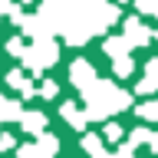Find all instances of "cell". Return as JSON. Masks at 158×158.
<instances>
[{
  "label": "cell",
  "mask_w": 158,
  "mask_h": 158,
  "mask_svg": "<svg viewBox=\"0 0 158 158\" xmlns=\"http://www.w3.org/2000/svg\"><path fill=\"white\" fill-rule=\"evenodd\" d=\"M148 40H152V30H148L138 17H128L125 20V43L135 49V46H148Z\"/></svg>",
  "instance_id": "cell-6"
},
{
  "label": "cell",
  "mask_w": 158,
  "mask_h": 158,
  "mask_svg": "<svg viewBox=\"0 0 158 158\" xmlns=\"http://www.w3.org/2000/svg\"><path fill=\"white\" fill-rule=\"evenodd\" d=\"M115 158H135V152H132V148H128V145H118Z\"/></svg>",
  "instance_id": "cell-22"
},
{
  "label": "cell",
  "mask_w": 158,
  "mask_h": 158,
  "mask_svg": "<svg viewBox=\"0 0 158 158\" xmlns=\"http://www.w3.org/2000/svg\"><path fill=\"white\" fill-rule=\"evenodd\" d=\"M82 99H86V109H82V112H86L89 122H106L109 115H115V112L132 106V92L118 89L115 82H109V79H96V82L82 92Z\"/></svg>",
  "instance_id": "cell-2"
},
{
  "label": "cell",
  "mask_w": 158,
  "mask_h": 158,
  "mask_svg": "<svg viewBox=\"0 0 158 158\" xmlns=\"http://www.w3.org/2000/svg\"><path fill=\"white\" fill-rule=\"evenodd\" d=\"M20 128L40 138L46 132V115H43V112H23V115H20Z\"/></svg>",
  "instance_id": "cell-9"
},
{
  "label": "cell",
  "mask_w": 158,
  "mask_h": 158,
  "mask_svg": "<svg viewBox=\"0 0 158 158\" xmlns=\"http://www.w3.org/2000/svg\"><path fill=\"white\" fill-rule=\"evenodd\" d=\"M118 3H122V0H118Z\"/></svg>",
  "instance_id": "cell-28"
},
{
  "label": "cell",
  "mask_w": 158,
  "mask_h": 158,
  "mask_svg": "<svg viewBox=\"0 0 158 158\" xmlns=\"http://www.w3.org/2000/svg\"><path fill=\"white\" fill-rule=\"evenodd\" d=\"M7 53H10V56H23V53H27V46H23V40H17V36H13V40L7 43Z\"/></svg>",
  "instance_id": "cell-19"
},
{
  "label": "cell",
  "mask_w": 158,
  "mask_h": 158,
  "mask_svg": "<svg viewBox=\"0 0 158 158\" xmlns=\"http://www.w3.org/2000/svg\"><path fill=\"white\" fill-rule=\"evenodd\" d=\"M135 115L142 122H158V99H148V102L135 106Z\"/></svg>",
  "instance_id": "cell-14"
},
{
  "label": "cell",
  "mask_w": 158,
  "mask_h": 158,
  "mask_svg": "<svg viewBox=\"0 0 158 158\" xmlns=\"http://www.w3.org/2000/svg\"><path fill=\"white\" fill-rule=\"evenodd\" d=\"M59 115L66 118V122L76 128V132H82V128H86V122H89V118H86V112H82L76 102H63V106H59Z\"/></svg>",
  "instance_id": "cell-10"
},
{
  "label": "cell",
  "mask_w": 158,
  "mask_h": 158,
  "mask_svg": "<svg viewBox=\"0 0 158 158\" xmlns=\"http://www.w3.org/2000/svg\"><path fill=\"white\" fill-rule=\"evenodd\" d=\"M135 7H138V13H152V17H155L158 0H135Z\"/></svg>",
  "instance_id": "cell-20"
},
{
  "label": "cell",
  "mask_w": 158,
  "mask_h": 158,
  "mask_svg": "<svg viewBox=\"0 0 158 158\" xmlns=\"http://www.w3.org/2000/svg\"><path fill=\"white\" fill-rule=\"evenodd\" d=\"M152 40H158V30H155V33H152Z\"/></svg>",
  "instance_id": "cell-25"
},
{
  "label": "cell",
  "mask_w": 158,
  "mask_h": 158,
  "mask_svg": "<svg viewBox=\"0 0 158 158\" xmlns=\"http://www.w3.org/2000/svg\"><path fill=\"white\" fill-rule=\"evenodd\" d=\"M106 138L109 142H122V125H118V122H109L106 125Z\"/></svg>",
  "instance_id": "cell-18"
},
{
  "label": "cell",
  "mask_w": 158,
  "mask_h": 158,
  "mask_svg": "<svg viewBox=\"0 0 158 158\" xmlns=\"http://www.w3.org/2000/svg\"><path fill=\"white\" fill-rule=\"evenodd\" d=\"M59 59V46L53 43V40H36L33 46H27V53H23V63H27V69H33V73H43L46 66H53Z\"/></svg>",
  "instance_id": "cell-3"
},
{
  "label": "cell",
  "mask_w": 158,
  "mask_h": 158,
  "mask_svg": "<svg viewBox=\"0 0 158 158\" xmlns=\"http://www.w3.org/2000/svg\"><path fill=\"white\" fill-rule=\"evenodd\" d=\"M155 20H158V10H155Z\"/></svg>",
  "instance_id": "cell-26"
},
{
  "label": "cell",
  "mask_w": 158,
  "mask_h": 158,
  "mask_svg": "<svg viewBox=\"0 0 158 158\" xmlns=\"http://www.w3.org/2000/svg\"><path fill=\"white\" fill-rule=\"evenodd\" d=\"M49 27L56 36H63L69 46H82L96 33H106L118 17V7L112 0H43Z\"/></svg>",
  "instance_id": "cell-1"
},
{
  "label": "cell",
  "mask_w": 158,
  "mask_h": 158,
  "mask_svg": "<svg viewBox=\"0 0 158 158\" xmlns=\"http://www.w3.org/2000/svg\"><path fill=\"white\" fill-rule=\"evenodd\" d=\"M0 17H3V13H0Z\"/></svg>",
  "instance_id": "cell-27"
},
{
  "label": "cell",
  "mask_w": 158,
  "mask_h": 158,
  "mask_svg": "<svg viewBox=\"0 0 158 158\" xmlns=\"http://www.w3.org/2000/svg\"><path fill=\"white\" fill-rule=\"evenodd\" d=\"M112 73H115L118 79H128L132 73H135V63H132V56H122V59H115V63H112Z\"/></svg>",
  "instance_id": "cell-15"
},
{
  "label": "cell",
  "mask_w": 158,
  "mask_h": 158,
  "mask_svg": "<svg viewBox=\"0 0 158 158\" xmlns=\"http://www.w3.org/2000/svg\"><path fill=\"white\" fill-rule=\"evenodd\" d=\"M7 86L20 89V96H23V99H33V96H36L33 82H30V79L23 76V69H10V73H7Z\"/></svg>",
  "instance_id": "cell-11"
},
{
  "label": "cell",
  "mask_w": 158,
  "mask_h": 158,
  "mask_svg": "<svg viewBox=\"0 0 158 158\" xmlns=\"http://www.w3.org/2000/svg\"><path fill=\"white\" fill-rule=\"evenodd\" d=\"M92 158H109V152H99V155H92Z\"/></svg>",
  "instance_id": "cell-24"
},
{
  "label": "cell",
  "mask_w": 158,
  "mask_h": 158,
  "mask_svg": "<svg viewBox=\"0 0 158 158\" xmlns=\"http://www.w3.org/2000/svg\"><path fill=\"white\" fill-rule=\"evenodd\" d=\"M102 49H106V56H112V63L122 59V56H132V46L125 43V36H106Z\"/></svg>",
  "instance_id": "cell-12"
},
{
  "label": "cell",
  "mask_w": 158,
  "mask_h": 158,
  "mask_svg": "<svg viewBox=\"0 0 158 158\" xmlns=\"http://www.w3.org/2000/svg\"><path fill=\"white\" fill-rule=\"evenodd\" d=\"M82 148H86L89 155H99L102 152V138L99 135H82Z\"/></svg>",
  "instance_id": "cell-17"
},
{
  "label": "cell",
  "mask_w": 158,
  "mask_h": 158,
  "mask_svg": "<svg viewBox=\"0 0 158 158\" xmlns=\"http://www.w3.org/2000/svg\"><path fill=\"white\" fill-rule=\"evenodd\" d=\"M56 152H59V138L49 135V132H43L36 142H27L17 155L20 158H56Z\"/></svg>",
  "instance_id": "cell-4"
},
{
  "label": "cell",
  "mask_w": 158,
  "mask_h": 158,
  "mask_svg": "<svg viewBox=\"0 0 158 158\" xmlns=\"http://www.w3.org/2000/svg\"><path fill=\"white\" fill-rule=\"evenodd\" d=\"M135 89H138V96L158 92V59H148V63H145V79H142Z\"/></svg>",
  "instance_id": "cell-8"
},
{
  "label": "cell",
  "mask_w": 158,
  "mask_h": 158,
  "mask_svg": "<svg viewBox=\"0 0 158 158\" xmlns=\"http://www.w3.org/2000/svg\"><path fill=\"white\" fill-rule=\"evenodd\" d=\"M17 142H13V135H7V132H0V148H13Z\"/></svg>",
  "instance_id": "cell-21"
},
{
  "label": "cell",
  "mask_w": 158,
  "mask_h": 158,
  "mask_svg": "<svg viewBox=\"0 0 158 158\" xmlns=\"http://www.w3.org/2000/svg\"><path fill=\"white\" fill-rule=\"evenodd\" d=\"M36 96H40V99H56V96H59V86L53 82V79H43L40 89H36Z\"/></svg>",
  "instance_id": "cell-16"
},
{
  "label": "cell",
  "mask_w": 158,
  "mask_h": 158,
  "mask_svg": "<svg viewBox=\"0 0 158 158\" xmlns=\"http://www.w3.org/2000/svg\"><path fill=\"white\" fill-rule=\"evenodd\" d=\"M69 79H73V86H79L82 92H86V89L92 86L99 76H96V69H92V63H89V59H76V63L69 66Z\"/></svg>",
  "instance_id": "cell-5"
},
{
  "label": "cell",
  "mask_w": 158,
  "mask_h": 158,
  "mask_svg": "<svg viewBox=\"0 0 158 158\" xmlns=\"http://www.w3.org/2000/svg\"><path fill=\"white\" fill-rule=\"evenodd\" d=\"M27 3H30V0H27Z\"/></svg>",
  "instance_id": "cell-29"
},
{
  "label": "cell",
  "mask_w": 158,
  "mask_h": 158,
  "mask_svg": "<svg viewBox=\"0 0 158 158\" xmlns=\"http://www.w3.org/2000/svg\"><path fill=\"white\" fill-rule=\"evenodd\" d=\"M125 145L132 148V152H138V145H148L152 152H158V135H155L148 125H138V128H132V135H128Z\"/></svg>",
  "instance_id": "cell-7"
},
{
  "label": "cell",
  "mask_w": 158,
  "mask_h": 158,
  "mask_svg": "<svg viewBox=\"0 0 158 158\" xmlns=\"http://www.w3.org/2000/svg\"><path fill=\"white\" fill-rule=\"evenodd\" d=\"M23 115V109H20L17 99H3L0 96V122H13V118Z\"/></svg>",
  "instance_id": "cell-13"
},
{
  "label": "cell",
  "mask_w": 158,
  "mask_h": 158,
  "mask_svg": "<svg viewBox=\"0 0 158 158\" xmlns=\"http://www.w3.org/2000/svg\"><path fill=\"white\" fill-rule=\"evenodd\" d=\"M10 7H13V0H0V13H10Z\"/></svg>",
  "instance_id": "cell-23"
}]
</instances>
